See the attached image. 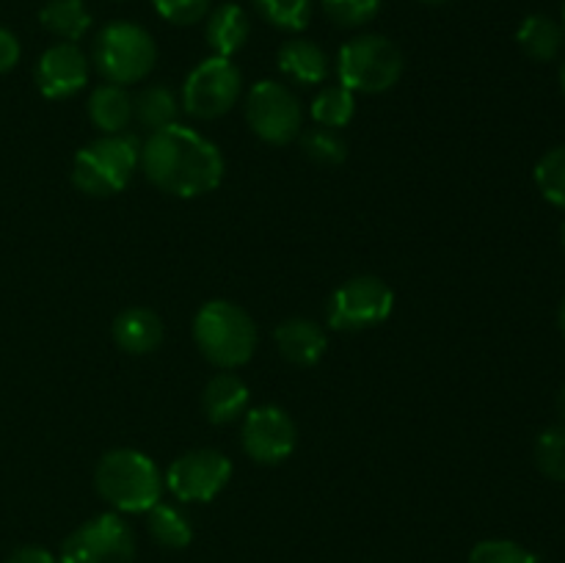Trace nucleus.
Segmentation results:
<instances>
[{"mask_svg":"<svg viewBox=\"0 0 565 563\" xmlns=\"http://www.w3.org/2000/svg\"><path fill=\"white\" fill-rule=\"evenodd\" d=\"M141 169L158 191L177 199H196L224 180V155L191 127L171 125L149 132L141 144Z\"/></svg>","mask_w":565,"mask_h":563,"instance_id":"f257e3e1","label":"nucleus"},{"mask_svg":"<svg viewBox=\"0 0 565 563\" xmlns=\"http://www.w3.org/2000/svg\"><path fill=\"white\" fill-rule=\"evenodd\" d=\"M94 486L116 513H147L158 506L166 489L158 464L132 447L105 453L94 469Z\"/></svg>","mask_w":565,"mask_h":563,"instance_id":"f03ea898","label":"nucleus"},{"mask_svg":"<svg viewBox=\"0 0 565 563\" xmlns=\"http://www.w3.org/2000/svg\"><path fill=\"white\" fill-rule=\"evenodd\" d=\"M193 342L215 368H241L254 357L257 326L243 307L215 298L193 315Z\"/></svg>","mask_w":565,"mask_h":563,"instance_id":"7ed1b4c3","label":"nucleus"},{"mask_svg":"<svg viewBox=\"0 0 565 563\" xmlns=\"http://www.w3.org/2000/svg\"><path fill=\"white\" fill-rule=\"evenodd\" d=\"M141 166V144L127 132L103 136L77 149L72 160V185L94 199L119 193Z\"/></svg>","mask_w":565,"mask_h":563,"instance_id":"20e7f679","label":"nucleus"},{"mask_svg":"<svg viewBox=\"0 0 565 563\" xmlns=\"http://www.w3.org/2000/svg\"><path fill=\"white\" fill-rule=\"evenodd\" d=\"M92 61L105 83L127 88L130 83H141L154 70L158 44L138 22L116 20L108 22L94 39Z\"/></svg>","mask_w":565,"mask_h":563,"instance_id":"39448f33","label":"nucleus"},{"mask_svg":"<svg viewBox=\"0 0 565 563\" xmlns=\"http://www.w3.org/2000/svg\"><path fill=\"white\" fill-rule=\"evenodd\" d=\"M403 75V53L392 39L381 33H362L345 42L337 55L340 86L353 94L390 92Z\"/></svg>","mask_w":565,"mask_h":563,"instance_id":"423d86ee","label":"nucleus"},{"mask_svg":"<svg viewBox=\"0 0 565 563\" xmlns=\"http://www.w3.org/2000/svg\"><path fill=\"white\" fill-rule=\"evenodd\" d=\"M395 293L379 276H353L331 293L326 320L337 331H364L381 326L392 315Z\"/></svg>","mask_w":565,"mask_h":563,"instance_id":"0eeeda50","label":"nucleus"},{"mask_svg":"<svg viewBox=\"0 0 565 563\" xmlns=\"http://www.w3.org/2000/svg\"><path fill=\"white\" fill-rule=\"evenodd\" d=\"M241 88V70L232 64V59L210 55V59H204L202 64L188 72L185 83H182L180 105L193 119H218V116L230 114L235 108Z\"/></svg>","mask_w":565,"mask_h":563,"instance_id":"6e6552de","label":"nucleus"},{"mask_svg":"<svg viewBox=\"0 0 565 563\" xmlns=\"http://www.w3.org/2000/svg\"><path fill=\"white\" fill-rule=\"evenodd\" d=\"M246 121L265 144L285 147L301 136L303 110L285 83L259 81L246 94Z\"/></svg>","mask_w":565,"mask_h":563,"instance_id":"1a4fd4ad","label":"nucleus"},{"mask_svg":"<svg viewBox=\"0 0 565 563\" xmlns=\"http://www.w3.org/2000/svg\"><path fill=\"white\" fill-rule=\"evenodd\" d=\"M136 535L119 513H99L66 535L61 563H132Z\"/></svg>","mask_w":565,"mask_h":563,"instance_id":"9d476101","label":"nucleus"},{"mask_svg":"<svg viewBox=\"0 0 565 563\" xmlns=\"http://www.w3.org/2000/svg\"><path fill=\"white\" fill-rule=\"evenodd\" d=\"M232 478V461L213 447H196L182 453L166 469L163 484L177 500L182 502H210L226 489Z\"/></svg>","mask_w":565,"mask_h":563,"instance_id":"9b49d317","label":"nucleus"},{"mask_svg":"<svg viewBox=\"0 0 565 563\" xmlns=\"http://www.w3.org/2000/svg\"><path fill=\"white\" fill-rule=\"evenodd\" d=\"M298 442L296 423L281 406L265 403L243 414L241 445L252 461L281 464L292 456Z\"/></svg>","mask_w":565,"mask_h":563,"instance_id":"f8f14e48","label":"nucleus"},{"mask_svg":"<svg viewBox=\"0 0 565 563\" xmlns=\"http://www.w3.org/2000/svg\"><path fill=\"white\" fill-rule=\"evenodd\" d=\"M88 83V59L75 42H58L36 64V86L47 99H70Z\"/></svg>","mask_w":565,"mask_h":563,"instance_id":"ddd939ff","label":"nucleus"},{"mask_svg":"<svg viewBox=\"0 0 565 563\" xmlns=\"http://www.w3.org/2000/svg\"><path fill=\"white\" fill-rule=\"evenodd\" d=\"M274 340L281 357L296 368H315L329 348L323 326L309 318H287L276 326Z\"/></svg>","mask_w":565,"mask_h":563,"instance_id":"4468645a","label":"nucleus"},{"mask_svg":"<svg viewBox=\"0 0 565 563\" xmlns=\"http://www.w3.org/2000/svg\"><path fill=\"white\" fill-rule=\"evenodd\" d=\"M114 342L125 353L132 357H143V353L158 351L163 342V320L158 312L147 307H130L121 309L114 320Z\"/></svg>","mask_w":565,"mask_h":563,"instance_id":"2eb2a0df","label":"nucleus"},{"mask_svg":"<svg viewBox=\"0 0 565 563\" xmlns=\"http://www.w3.org/2000/svg\"><path fill=\"white\" fill-rule=\"evenodd\" d=\"M281 75L301 86H318L329 77V55L312 39H287L276 53Z\"/></svg>","mask_w":565,"mask_h":563,"instance_id":"dca6fc26","label":"nucleus"},{"mask_svg":"<svg viewBox=\"0 0 565 563\" xmlns=\"http://www.w3.org/2000/svg\"><path fill=\"white\" fill-rule=\"evenodd\" d=\"M202 408L213 425H230L248 408V386L235 373H215L202 392Z\"/></svg>","mask_w":565,"mask_h":563,"instance_id":"f3484780","label":"nucleus"},{"mask_svg":"<svg viewBox=\"0 0 565 563\" xmlns=\"http://www.w3.org/2000/svg\"><path fill=\"white\" fill-rule=\"evenodd\" d=\"M248 36H252V20L237 3H221L207 14L204 39H207L213 55L232 59L237 50L246 47Z\"/></svg>","mask_w":565,"mask_h":563,"instance_id":"a211bd4d","label":"nucleus"},{"mask_svg":"<svg viewBox=\"0 0 565 563\" xmlns=\"http://www.w3.org/2000/svg\"><path fill=\"white\" fill-rule=\"evenodd\" d=\"M88 119L103 136H116L125 132L132 119V97L125 86L116 83H103L88 94Z\"/></svg>","mask_w":565,"mask_h":563,"instance_id":"6ab92c4d","label":"nucleus"},{"mask_svg":"<svg viewBox=\"0 0 565 563\" xmlns=\"http://www.w3.org/2000/svg\"><path fill=\"white\" fill-rule=\"evenodd\" d=\"M516 44L527 59L546 64V61H555L563 53L565 28L546 14H530L519 25Z\"/></svg>","mask_w":565,"mask_h":563,"instance_id":"aec40b11","label":"nucleus"},{"mask_svg":"<svg viewBox=\"0 0 565 563\" xmlns=\"http://www.w3.org/2000/svg\"><path fill=\"white\" fill-rule=\"evenodd\" d=\"M39 22L61 42H77L92 28V14L83 0H47L39 11Z\"/></svg>","mask_w":565,"mask_h":563,"instance_id":"412c9836","label":"nucleus"},{"mask_svg":"<svg viewBox=\"0 0 565 563\" xmlns=\"http://www.w3.org/2000/svg\"><path fill=\"white\" fill-rule=\"evenodd\" d=\"M180 116V99L166 86H147L132 97V119L147 127L149 132L163 130V127L177 125Z\"/></svg>","mask_w":565,"mask_h":563,"instance_id":"4be33fe9","label":"nucleus"},{"mask_svg":"<svg viewBox=\"0 0 565 563\" xmlns=\"http://www.w3.org/2000/svg\"><path fill=\"white\" fill-rule=\"evenodd\" d=\"M147 530L160 546L166 550H185L193 541L191 519L169 502H158L147 511Z\"/></svg>","mask_w":565,"mask_h":563,"instance_id":"5701e85b","label":"nucleus"},{"mask_svg":"<svg viewBox=\"0 0 565 563\" xmlns=\"http://www.w3.org/2000/svg\"><path fill=\"white\" fill-rule=\"evenodd\" d=\"M312 119L315 125L331 127V130H340V127L351 125L353 114H356V94L345 86H326L323 92H318V97L312 99Z\"/></svg>","mask_w":565,"mask_h":563,"instance_id":"b1692460","label":"nucleus"},{"mask_svg":"<svg viewBox=\"0 0 565 563\" xmlns=\"http://www.w3.org/2000/svg\"><path fill=\"white\" fill-rule=\"evenodd\" d=\"M535 467L544 478L565 484V423L550 425L539 434L533 447Z\"/></svg>","mask_w":565,"mask_h":563,"instance_id":"393cba45","label":"nucleus"},{"mask_svg":"<svg viewBox=\"0 0 565 563\" xmlns=\"http://www.w3.org/2000/svg\"><path fill=\"white\" fill-rule=\"evenodd\" d=\"M535 185H539L541 196L555 208L565 210V144L552 147L550 152L541 155L535 163Z\"/></svg>","mask_w":565,"mask_h":563,"instance_id":"a878e982","label":"nucleus"},{"mask_svg":"<svg viewBox=\"0 0 565 563\" xmlns=\"http://www.w3.org/2000/svg\"><path fill=\"white\" fill-rule=\"evenodd\" d=\"M259 17L279 31H303L312 20V0H254Z\"/></svg>","mask_w":565,"mask_h":563,"instance_id":"bb28decb","label":"nucleus"},{"mask_svg":"<svg viewBox=\"0 0 565 563\" xmlns=\"http://www.w3.org/2000/svg\"><path fill=\"white\" fill-rule=\"evenodd\" d=\"M301 149L309 160L320 166H340L348 158V144L340 136V130L331 127H309L301 136Z\"/></svg>","mask_w":565,"mask_h":563,"instance_id":"cd10ccee","label":"nucleus"},{"mask_svg":"<svg viewBox=\"0 0 565 563\" xmlns=\"http://www.w3.org/2000/svg\"><path fill=\"white\" fill-rule=\"evenodd\" d=\"M326 17L340 28H362L381 11V0H320Z\"/></svg>","mask_w":565,"mask_h":563,"instance_id":"c85d7f7f","label":"nucleus"},{"mask_svg":"<svg viewBox=\"0 0 565 563\" xmlns=\"http://www.w3.org/2000/svg\"><path fill=\"white\" fill-rule=\"evenodd\" d=\"M469 563H541L527 546L508 539H489L475 544L469 552Z\"/></svg>","mask_w":565,"mask_h":563,"instance_id":"c756f323","label":"nucleus"},{"mask_svg":"<svg viewBox=\"0 0 565 563\" xmlns=\"http://www.w3.org/2000/svg\"><path fill=\"white\" fill-rule=\"evenodd\" d=\"M213 0H152L154 11L171 25H193L210 14Z\"/></svg>","mask_w":565,"mask_h":563,"instance_id":"7c9ffc66","label":"nucleus"},{"mask_svg":"<svg viewBox=\"0 0 565 563\" xmlns=\"http://www.w3.org/2000/svg\"><path fill=\"white\" fill-rule=\"evenodd\" d=\"M17 61H20V42H17V36L9 28L0 25V75L14 70Z\"/></svg>","mask_w":565,"mask_h":563,"instance_id":"2f4dec72","label":"nucleus"},{"mask_svg":"<svg viewBox=\"0 0 565 563\" xmlns=\"http://www.w3.org/2000/svg\"><path fill=\"white\" fill-rule=\"evenodd\" d=\"M6 563H58L55 561V555L50 550H44V546H20V550H14L9 555V561Z\"/></svg>","mask_w":565,"mask_h":563,"instance_id":"473e14b6","label":"nucleus"},{"mask_svg":"<svg viewBox=\"0 0 565 563\" xmlns=\"http://www.w3.org/2000/svg\"><path fill=\"white\" fill-rule=\"evenodd\" d=\"M555 408H557V414H561V419L565 423V384L561 386V390H557V395H555Z\"/></svg>","mask_w":565,"mask_h":563,"instance_id":"72a5a7b5","label":"nucleus"},{"mask_svg":"<svg viewBox=\"0 0 565 563\" xmlns=\"http://www.w3.org/2000/svg\"><path fill=\"white\" fill-rule=\"evenodd\" d=\"M557 326H561V331H563V337H565V298H563V304H561V312H557Z\"/></svg>","mask_w":565,"mask_h":563,"instance_id":"f704fd0d","label":"nucleus"},{"mask_svg":"<svg viewBox=\"0 0 565 563\" xmlns=\"http://www.w3.org/2000/svg\"><path fill=\"white\" fill-rule=\"evenodd\" d=\"M419 3H425V6H447V3H452V0H419Z\"/></svg>","mask_w":565,"mask_h":563,"instance_id":"c9c22d12","label":"nucleus"},{"mask_svg":"<svg viewBox=\"0 0 565 563\" xmlns=\"http://www.w3.org/2000/svg\"><path fill=\"white\" fill-rule=\"evenodd\" d=\"M561 88H563V97H565V61H563V66H561Z\"/></svg>","mask_w":565,"mask_h":563,"instance_id":"e433bc0d","label":"nucleus"},{"mask_svg":"<svg viewBox=\"0 0 565 563\" xmlns=\"http://www.w3.org/2000/svg\"><path fill=\"white\" fill-rule=\"evenodd\" d=\"M561 246H563V252H565V221H563V226H561Z\"/></svg>","mask_w":565,"mask_h":563,"instance_id":"4c0bfd02","label":"nucleus"},{"mask_svg":"<svg viewBox=\"0 0 565 563\" xmlns=\"http://www.w3.org/2000/svg\"><path fill=\"white\" fill-rule=\"evenodd\" d=\"M563 28H565V3H563Z\"/></svg>","mask_w":565,"mask_h":563,"instance_id":"58836bf2","label":"nucleus"}]
</instances>
